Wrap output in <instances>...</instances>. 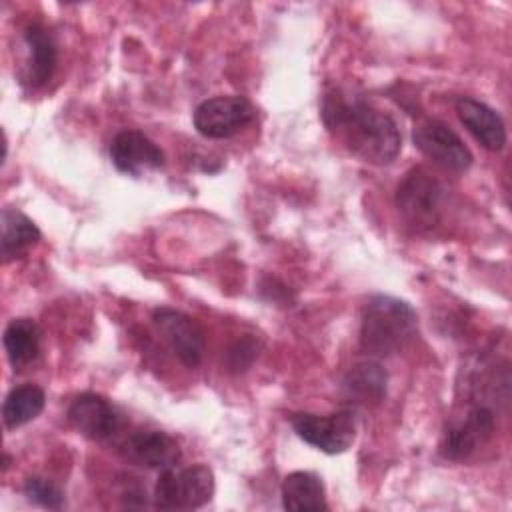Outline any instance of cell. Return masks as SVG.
<instances>
[{
  "instance_id": "1",
  "label": "cell",
  "mask_w": 512,
  "mask_h": 512,
  "mask_svg": "<svg viewBox=\"0 0 512 512\" xmlns=\"http://www.w3.org/2000/svg\"><path fill=\"white\" fill-rule=\"evenodd\" d=\"M320 116L328 132L364 162L386 166L400 154L402 136L396 120L354 90H328Z\"/></svg>"
},
{
  "instance_id": "2",
  "label": "cell",
  "mask_w": 512,
  "mask_h": 512,
  "mask_svg": "<svg viewBox=\"0 0 512 512\" xmlns=\"http://www.w3.org/2000/svg\"><path fill=\"white\" fill-rule=\"evenodd\" d=\"M418 332L414 308L394 296L374 294L362 312L360 346L372 356H390L412 342Z\"/></svg>"
},
{
  "instance_id": "3",
  "label": "cell",
  "mask_w": 512,
  "mask_h": 512,
  "mask_svg": "<svg viewBox=\"0 0 512 512\" xmlns=\"http://www.w3.org/2000/svg\"><path fill=\"white\" fill-rule=\"evenodd\" d=\"M446 188L444 184L428 172L424 166H414L396 190V208L402 220L416 232L434 230L446 208Z\"/></svg>"
},
{
  "instance_id": "4",
  "label": "cell",
  "mask_w": 512,
  "mask_h": 512,
  "mask_svg": "<svg viewBox=\"0 0 512 512\" xmlns=\"http://www.w3.org/2000/svg\"><path fill=\"white\" fill-rule=\"evenodd\" d=\"M214 472L206 464L166 468L154 486V506L162 510H192L214 496Z\"/></svg>"
},
{
  "instance_id": "5",
  "label": "cell",
  "mask_w": 512,
  "mask_h": 512,
  "mask_svg": "<svg viewBox=\"0 0 512 512\" xmlns=\"http://www.w3.org/2000/svg\"><path fill=\"white\" fill-rule=\"evenodd\" d=\"M298 438L324 454H342L356 440V418L352 410H338L328 416L298 412L290 418Z\"/></svg>"
},
{
  "instance_id": "6",
  "label": "cell",
  "mask_w": 512,
  "mask_h": 512,
  "mask_svg": "<svg viewBox=\"0 0 512 512\" xmlns=\"http://www.w3.org/2000/svg\"><path fill=\"white\" fill-rule=\"evenodd\" d=\"M256 116L254 104L238 94L214 96L194 108L192 122L200 136L222 140L248 126Z\"/></svg>"
},
{
  "instance_id": "7",
  "label": "cell",
  "mask_w": 512,
  "mask_h": 512,
  "mask_svg": "<svg viewBox=\"0 0 512 512\" xmlns=\"http://www.w3.org/2000/svg\"><path fill=\"white\" fill-rule=\"evenodd\" d=\"M494 430V410L486 404H472L462 418L446 426L440 440V454L452 462L466 460L494 436Z\"/></svg>"
},
{
  "instance_id": "8",
  "label": "cell",
  "mask_w": 512,
  "mask_h": 512,
  "mask_svg": "<svg viewBox=\"0 0 512 512\" xmlns=\"http://www.w3.org/2000/svg\"><path fill=\"white\" fill-rule=\"evenodd\" d=\"M414 146L434 164L450 170L464 172L472 166V152L462 138L440 120H426L414 128Z\"/></svg>"
},
{
  "instance_id": "9",
  "label": "cell",
  "mask_w": 512,
  "mask_h": 512,
  "mask_svg": "<svg viewBox=\"0 0 512 512\" xmlns=\"http://www.w3.org/2000/svg\"><path fill=\"white\" fill-rule=\"evenodd\" d=\"M152 322L156 330L162 334V338L168 342V346L172 348L174 356H178V360L184 366L196 368L202 362L206 340H204L202 328L192 316L180 310L162 306L152 312Z\"/></svg>"
},
{
  "instance_id": "10",
  "label": "cell",
  "mask_w": 512,
  "mask_h": 512,
  "mask_svg": "<svg viewBox=\"0 0 512 512\" xmlns=\"http://www.w3.org/2000/svg\"><path fill=\"white\" fill-rule=\"evenodd\" d=\"M66 416L76 432L96 442L110 440L122 428V418L116 406L96 392L78 394L68 406Z\"/></svg>"
},
{
  "instance_id": "11",
  "label": "cell",
  "mask_w": 512,
  "mask_h": 512,
  "mask_svg": "<svg viewBox=\"0 0 512 512\" xmlns=\"http://www.w3.org/2000/svg\"><path fill=\"white\" fill-rule=\"evenodd\" d=\"M110 160L128 176H142L164 166V152L140 130H122L110 144Z\"/></svg>"
},
{
  "instance_id": "12",
  "label": "cell",
  "mask_w": 512,
  "mask_h": 512,
  "mask_svg": "<svg viewBox=\"0 0 512 512\" xmlns=\"http://www.w3.org/2000/svg\"><path fill=\"white\" fill-rule=\"evenodd\" d=\"M122 456L138 466L166 470L180 460V448L172 436L160 430H134L120 444Z\"/></svg>"
},
{
  "instance_id": "13",
  "label": "cell",
  "mask_w": 512,
  "mask_h": 512,
  "mask_svg": "<svg viewBox=\"0 0 512 512\" xmlns=\"http://www.w3.org/2000/svg\"><path fill=\"white\" fill-rule=\"evenodd\" d=\"M456 114L464 128L480 142L482 148L490 152H500L504 148L506 126L494 108L476 98L460 96L456 100Z\"/></svg>"
},
{
  "instance_id": "14",
  "label": "cell",
  "mask_w": 512,
  "mask_h": 512,
  "mask_svg": "<svg viewBox=\"0 0 512 512\" xmlns=\"http://www.w3.org/2000/svg\"><path fill=\"white\" fill-rule=\"evenodd\" d=\"M22 38L26 46L24 82L32 88H40L52 78L56 70V44L48 30L40 24H28Z\"/></svg>"
},
{
  "instance_id": "15",
  "label": "cell",
  "mask_w": 512,
  "mask_h": 512,
  "mask_svg": "<svg viewBox=\"0 0 512 512\" xmlns=\"http://www.w3.org/2000/svg\"><path fill=\"white\" fill-rule=\"evenodd\" d=\"M282 506L292 512H318L328 510L326 490L322 478L314 472H290L280 488Z\"/></svg>"
},
{
  "instance_id": "16",
  "label": "cell",
  "mask_w": 512,
  "mask_h": 512,
  "mask_svg": "<svg viewBox=\"0 0 512 512\" xmlns=\"http://www.w3.org/2000/svg\"><path fill=\"white\" fill-rule=\"evenodd\" d=\"M2 342L10 366L14 370H22L38 358L40 328L32 318H14L4 330Z\"/></svg>"
},
{
  "instance_id": "17",
  "label": "cell",
  "mask_w": 512,
  "mask_h": 512,
  "mask_svg": "<svg viewBox=\"0 0 512 512\" xmlns=\"http://www.w3.org/2000/svg\"><path fill=\"white\" fill-rule=\"evenodd\" d=\"M40 240L38 226L22 212L14 208L2 210V240L0 250L4 262L24 256Z\"/></svg>"
},
{
  "instance_id": "18",
  "label": "cell",
  "mask_w": 512,
  "mask_h": 512,
  "mask_svg": "<svg viewBox=\"0 0 512 512\" xmlns=\"http://www.w3.org/2000/svg\"><path fill=\"white\" fill-rule=\"evenodd\" d=\"M388 374L378 362H360L344 378V390L358 404H376L386 396Z\"/></svg>"
},
{
  "instance_id": "19",
  "label": "cell",
  "mask_w": 512,
  "mask_h": 512,
  "mask_svg": "<svg viewBox=\"0 0 512 512\" xmlns=\"http://www.w3.org/2000/svg\"><path fill=\"white\" fill-rule=\"evenodd\" d=\"M46 404V394L40 386L36 384H22L12 388L2 404V420L4 426L14 430L30 420H34Z\"/></svg>"
},
{
  "instance_id": "20",
  "label": "cell",
  "mask_w": 512,
  "mask_h": 512,
  "mask_svg": "<svg viewBox=\"0 0 512 512\" xmlns=\"http://www.w3.org/2000/svg\"><path fill=\"white\" fill-rule=\"evenodd\" d=\"M24 496L42 506V508H50V510H60L64 506V492L50 480L40 478V476H32L24 482L22 486Z\"/></svg>"
},
{
  "instance_id": "21",
  "label": "cell",
  "mask_w": 512,
  "mask_h": 512,
  "mask_svg": "<svg viewBox=\"0 0 512 512\" xmlns=\"http://www.w3.org/2000/svg\"><path fill=\"white\" fill-rule=\"evenodd\" d=\"M256 356V346L252 340H240L236 342L230 350H228V364L234 370H244L248 364V360L252 362Z\"/></svg>"
}]
</instances>
